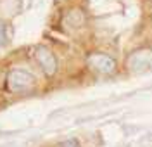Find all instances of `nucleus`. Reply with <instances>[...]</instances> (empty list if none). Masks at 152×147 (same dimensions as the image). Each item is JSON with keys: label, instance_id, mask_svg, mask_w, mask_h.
Wrapping results in <instances>:
<instances>
[{"label": "nucleus", "instance_id": "nucleus-6", "mask_svg": "<svg viewBox=\"0 0 152 147\" xmlns=\"http://www.w3.org/2000/svg\"><path fill=\"white\" fill-rule=\"evenodd\" d=\"M9 42H10L9 26H7V23H5V21L0 19V47H5Z\"/></svg>", "mask_w": 152, "mask_h": 147}, {"label": "nucleus", "instance_id": "nucleus-7", "mask_svg": "<svg viewBox=\"0 0 152 147\" xmlns=\"http://www.w3.org/2000/svg\"><path fill=\"white\" fill-rule=\"evenodd\" d=\"M59 147H81V146H80L78 138H66L64 142L59 144Z\"/></svg>", "mask_w": 152, "mask_h": 147}, {"label": "nucleus", "instance_id": "nucleus-5", "mask_svg": "<svg viewBox=\"0 0 152 147\" xmlns=\"http://www.w3.org/2000/svg\"><path fill=\"white\" fill-rule=\"evenodd\" d=\"M85 19L86 16L81 9H71L66 14V18H64V24L69 26V28H80L85 23Z\"/></svg>", "mask_w": 152, "mask_h": 147}, {"label": "nucleus", "instance_id": "nucleus-8", "mask_svg": "<svg viewBox=\"0 0 152 147\" xmlns=\"http://www.w3.org/2000/svg\"><path fill=\"white\" fill-rule=\"evenodd\" d=\"M57 2H61V0H57Z\"/></svg>", "mask_w": 152, "mask_h": 147}, {"label": "nucleus", "instance_id": "nucleus-2", "mask_svg": "<svg viewBox=\"0 0 152 147\" xmlns=\"http://www.w3.org/2000/svg\"><path fill=\"white\" fill-rule=\"evenodd\" d=\"M128 68L132 73H147L152 71V49H142L133 52L128 57Z\"/></svg>", "mask_w": 152, "mask_h": 147}, {"label": "nucleus", "instance_id": "nucleus-4", "mask_svg": "<svg viewBox=\"0 0 152 147\" xmlns=\"http://www.w3.org/2000/svg\"><path fill=\"white\" fill-rule=\"evenodd\" d=\"M35 57H37L40 68L43 69V73H45L47 76L56 75L57 59H56V56L52 54V50L48 49V47H45V45H38L37 49H35Z\"/></svg>", "mask_w": 152, "mask_h": 147}, {"label": "nucleus", "instance_id": "nucleus-3", "mask_svg": "<svg viewBox=\"0 0 152 147\" xmlns=\"http://www.w3.org/2000/svg\"><path fill=\"white\" fill-rule=\"evenodd\" d=\"M86 62H88V66L92 69L102 73V75H111L116 69V61L111 56L104 54V52H94V54H90L86 57Z\"/></svg>", "mask_w": 152, "mask_h": 147}, {"label": "nucleus", "instance_id": "nucleus-1", "mask_svg": "<svg viewBox=\"0 0 152 147\" xmlns=\"http://www.w3.org/2000/svg\"><path fill=\"white\" fill-rule=\"evenodd\" d=\"M37 85L35 76L24 69H10L7 75V88L12 94H28Z\"/></svg>", "mask_w": 152, "mask_h": 147}]
</instances>
